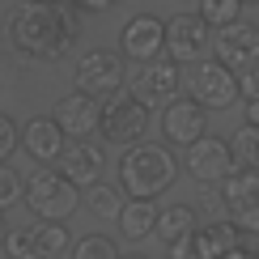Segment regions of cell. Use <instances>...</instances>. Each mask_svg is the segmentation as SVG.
<instances>
[{
  "instance_id": "6da1fadb",
  "label": "cell",
  "mask_w": 259,
  "mask_h": 259,
  "mask_svg": "<svg viewBox=\"0 0 259 259\" xmlns=\"http://www.w3.org/2000/svg\"><path fill=\"white\" fill-rule=\"evenodd\" d=\"M5 38L26 60L60 64L81 38V9L72 0H64V5H30V0H21L5 13Z\"/></svg>"
},
{
  "instance_id": "7a4b0ae2",
  "label": "cell",
  "mask_w": 259,
  "mask_h": 259,
  "mask_svg": "<svg viewBox=\"0 0 259 259\" xmlns=\"http://www.w3.org/2000/svg\"><path fill=\"white\" fill-rule=\"evenodd\" d=\"M175 179H179V157L166 145L145 140L119 157V187L127 200H157Z\"/></svg>"
},
{
  "instance_id": "3957f363",
  "label": "cell",
  "mask_w": 259,
  "mask_h": 259,
  "mask_svg": "<svg viewBox=\"0 0 259 259\" xmlns=\"http://www.w3.org/2000/svg\"><path fill=\"white\" fill-rule=\"evenodd\" d=\"M21 204L30 208L34 221H56L68 225V217L81 208V187L64 175L60 166H38L34 175L26 179V191H21Z\"/></svg>"
},
{
  "instance_id": "277c9868",
  "label": "cell",
  "mask_w": 259,
  "mask_h": 259,
  "mask_svg": "<svg viewBox=\"0 0 259 259\" xmlns=\"http://www.w3.org/2000/svg\"><path fill=\"white\" fill-rule=\"evenodd\" d=\"M72 77H77L81 94H90V98H98L106 106V102H115L123 94V81H127L123 56H115V51H106V47H94V51H85V56L77 60Z\"/></svg>"
},
{
  "instance_id": "5b68a950",
  "label": "cell",
  "mask_w": 259,
  "mask_h": 259,
  "mask_svg": "<svg viewBox=\"0 0 259 259\" xmlns=\"http://www.w3.org/2000/svg\"><path fill=\"white\" fill-rule=\"evenodd\" d=\"M98 136H102V145H115V149H123V153L136 149V145H145V136H149V106L136 102L132 94H119L115 102L102 106Z\"/></svg>"
},
{
  "instance_id": "8992f818",
  "label": "cell",
  "mask_w": 259,
  "mask_h": 259,
  "mask_svg": "<svg viewBox=\"0 0 259 259\" xmlns=\"http://www.w3.org/2000/svg\"><path fill=\"white\" fill-rule=\"evenodd\" d=\"M0 251L9 259H60L64 251H72V234L68 225L34 221V225H21V230H9Z\"/></svg>"
},
{
  "instance_id": "52a82bcc",
  "label": "cell",
  "mask_w": 259,
  "mask_h": 259,
  "mask_svg": "<svg viewBox=\"0 0 259 259\" xmlns=\"http://www.w3.org/2000/svg\"><path fill=\"white\" fill-rule=\"evenodd\" d=\"M221 208L230 225L259 238V170H234L221 183Z\"/></svg>"
},
{
  "instance_id": "ba28073f",
  "label": "cell",
  "mask_w": 259,
  "mask_h": 259,
  "mask_svg": "<svg viewBox=\"0 0 259 259\" xmlns=\"http://www.w3.org/2000/svg\"><path fill=\"white\" fill-rule=\"evenodd\" d=\"M208 47H212V30L200 21V13H175L166 21V60L196 68L200 60H208Z\"/></svg>"
},
{
  "instance_id": "9c48e42d",
  "label": "cell",
  "mask_w": 259,
  "mask_h": 259,
  "mask_svg": "<svg viewBox=\"0 0 259 259\" xmlns=\"http://www.w3.org/2000/svg\"><path fill=\"white\" fill-rule=\"evenodd\" d=\"M212 51H217V64L230 68L234 77L259 68V26H251V21H234V26L217 30V34H212Z\"/></svg>"
},
{
  "instance_id": "30bf717a",
  "label": "cell",
  "mask_w": 259,
  "mask_h": 259,
  "mask_svg": "<svg viewBox=\"0 0 259 259\" xmlns=\"http://www.w3.org/2000/svg\"><path fill=\"white\" fill-rule=\"evenodd\" d=\"M166 51V21L157 13H136L119 30V56L132 64H153Z\"/></svg>"
},
{
  "instance_id": "8fae6325",
  "label": "cell",
  "mask_w": 259,
  "mask_h": 259,
  "mask_svg": "<svg viewBox=\"0 0 259 259\" xmlns=\"http://www.w3.org/2000/svg\"><path fill=\"white\" fill-rule=\"evenodd\" d=\"M179 90H183V72H179L175 60H153V64H140L132 72V98L145 102L149 111H153V106L166 111V106L179 98Z\"/></svg>"
},
{
  "instance_id": "7c38bea8",
  "label": "cell",
  "mask_w": 259,
  "mask_h": 259,
  "mask_svg": "<svg viewBox=\"0 0 259 259\" xmlns=\"http://www.w3.org/2000/svg\"><path fill=\"white\" fill-rule=\"evenodd\" d=\"M183 170L196 183H221L234 175V145L221 136H200L191 149H183Z\"/></svg>"
},
{
  "instance_id": "4fadbf2b",
  "label": "cell",
  "mask_w": 259,
  "mask_h": 259,
  "mask_svg": "<svg viewBox=\"0 0 259 259\" xmlns=\"http://www.w3.org/2000/svg\"><path fill=\"white\" fill-rule=\"evenodd\" d=\"M187 90H191V98H196L204 111H225V106H234V98H242L238 77H234L230 68H221L217 60H200L196 68H191V77H187Z\"/></svg>"
},
{
  "instance_id": "5bb4252c",
  "label": "cell",
  "mask_w": 259,
  "mask_h": 259,
  "mask_svg": "<svg viewBox=\"0 0 259 259\" xmlns=\"http://www.w3.org/2000/svg\"><path fill=\"white\" fill-rule=\"evenodd\" d=\"M161 136H166V145H179V149H191L200 136H208V111L191 98H175L161 111Z\"/></svg>"
},
{
  "instance_id": "9a60e30c",
  "label": "cell",
  "mask_w": 259,
  "mask_h": 259,
  "mask_svg": "<svg viewBox=\"0 0 259 259\" xmlns=\"http://www.w3.org/2000/svg\"><path fill=\"white\" fill-rule=\"evenodd\" d=\"M56 166L77 183L81 191H90L94 183H102L106 175V145L102 136H85V140H68V149H64V157Z\"/></svg>"
},
{
  "instance_id": "2e32d148",
  "label": "cell",
  "mask_w": 259,
  "mask_h": 259,
  "mask_svg": "<svg viewBox=\"0 0 259 259\" xmlns=\"http://www.w3.org/2000/svg\"><path fill=\"white\" fill-rule=\"evenodd\" d=\"M51 119L60 123V132H64V136L85 140V136L98 132V123H102V102H98V98H90V94H81V90H72V94H64V98L56 102Z\"/></svg>"
},
{
  "instance_id": "e0dca14e",
  "label": "cell",
  "mask_w": 259,
  "mask_h": 259,
  "mask_svg": "<svg viewBox=\"0 0 259 259\" xmlns=\"http://www.w3.org/2000/svg\"><path fill=\"white\" fill-rule=\"evenodd\" d=\"M21 149L38 161V166H56L68 149V136L60 132V123L51 115H34V119L21 123Z\"/></svg>"
},
{
  "instance_id": "ac0fdd59",
  "label": "cell",
  "mask_w": 259,
  "mask_h": 259,
  "mask_svg": "<svg viewBox=\"0 0 259 259\" xmlns=\"http://www.w3.org/2000/svg\"><path fill=\"white\" fill-rule=\"evenodd\" d=\"M191 242H196V259H230L242 251V230L230 221H208L191 234Z\"/></svg>"
},
{
  "instance_id": "d6986e66",
  "label": "cell",
  "mask_w": 259,
  "mask_h": 259,
  "mask_svg": "<svg viewBox=\"0 0 259 259\" xmlns=\"http://www.w3.org/2000/svg\"><path fill=\"white\" fill-rule=\"evenodd\" d=\"M157 204L153 200H127L123 204V212H119V234L127 242H145V238H153L157 234Z\"/></svg>"
},
{
  "instance_id": "ffe728a7",
  "label": "cell",
  "mask_w": 259,
  "mask_h": 259,
  "mask_svg": "<svg viewBox=\"0 0 259 259\" xmlns=\"http://www.w3.org/2000/svg\"><path fill=\"white\" fill-rule=\"evenodd\" d=\"M200 230V221H196V208L191 204H166V208L157 212V234L153 238L161 242H179V238H191V234Z\"/></svg>"
},
{
  "instance_id": "44dd1931",
  "label": "cell",
  "mask_w": 259,
  "mask_h": 259,
  "mask_svg": "<svg viewBox=\"0 0 259 259\" xmlns=\"http://www.w3.org/2000/svg\"><path fill=\"white\" fill-rule=\"evenodd\" d=\"M123 204H127V196H123V187L119 183H94L90 191H85V208L94 212V217H102V221H119V212H123Z\"/></svg>"
},
{
  "instance_id": "7402d4cb",
  "label": "cell",
  "mask_w": 259,
  "mask_h": 259,
  "mask_svg": "<svg viewBox=\"0 0 259 259\" xmlns=\"http://www.w3.org/2000/svg\"><path fill=\"white\" fill-rule=\"evenodd\" d=\"M196 13L208 30H225L234 21H242V0H200Z\"/></svg>"
},
{
  "instance_id": "603a6c76",
  "label": "cell",
  "mask_w": 259,
  "mask_h": 259,
  "mask_svg": "<svg viewBox=\"0 0 259 259\" xmlns=\"http://www.w3.org/2000/svg\"><path fill=\"white\" fill-rule=\"evenodd\" d=\"M68 259H123L119 246H115V238H106V234H85V238L72 242Z\"/></svg>"
},
{
  "instance_id": "cb8c5ba5",
  "label": "cell",
  "mask_w": 259,
  "mask_h": 259,
  "mask_svg": "<svg viewBox=\"0 0 259 259\" xmlns=\"http://www.w3.org/2000/svg\"><path fill=\"white\" fill-rule=\"evenodd\" d=\"M234 161H242L246 170H259V127L242 123L234 132Z\"/></svg>"
},
{
  "instance_id": "d4e9b609",
  "label": "cell",
  "mask_w": 259,
  "mask_h": 259,
  "mask_svg": "<svg viewBox=\"0 0 259 259\" xmlns=\"http://www.w3.org/2000/svg\"><path fill=\"white\" fill-rule=\"evenodd\" d=\"M17 149H21V123L9 111H0V166H9V157Z\"/></svg>"
},
{
  "instance_id": "484cf974",
  "label": "cell",
  "mask_w": 259,
  "mask_h": 259,
  "mask_svg": "<svg viewBox=\"0 0 259 259\" xmlns=\"http://www.w3.org/2000/svg\"><path fill=\"white\" fill-rule=\"evenodd\" d=\"M21 191H26V183H21V175L13 166H0V212L13 208V204L21 200Z\"/></svg>"
},
{
  "instance_id": "4316f807",
  "label": "cell",
  "mask_w": 259,
  "mask_h": 259,
  "mask_svg": "<svg viewBox=\"0 0 259 259\" xmlns=\"http://www.w3.org/2000/svg\"><path fill=\"white\" fill-rule=\"evenodd\" d=\"M238 94H242L246 102L259 98V68H251V72H242V77H238Z\"/></svg>"
},
{
  "instance_id": "83f0119b",
  "label": "cell",
  "mask_w": 259,
  "mask_h": 259,
  "mask_svg": "<svg viewBox=\"0 0 259 259\" xmlns=\"http://www.w3.org/2000/svg\"><path fill=\"white\" fill-rule=\"evenodd\" d=\"M72 5H77L81 13H106V9H115L119 0H72Z\"/></svg>"
},
{
  "instance_id": "f1b7e54d",
  "label": "cell",
  "mask_w": 259,
  "mask_h": 259,
  "mask_svg": "<svg viewBox=\"0 0 259 259\" xmlns=\"http://www.w3.org/2000/svg\"><path fill=\"white\" fill-rule=\"evenodd\" d=\"M242 115H246L242 123H251V127H259V98H251V102H242Z\"/></svg>"
},
{
  "instance_id": "f546056e",
  "label": "cell",
  "mask_w": 259,
  "mask_h": 259,
  "mask_svg": "<svg viewBox=\"0 0 259 259\" xmlns=\"http://www.w3.org/2000/svg\"><path fill=\"white\" fill-rule=\"evenodd\" d=\"M5 238H9V230H5V212H0V246H5Z\"/></svg>"
},
{
  "instance_id": "4dcf8cb0",
  "label": "cell",
  "mask_w": 259,
  "mask_h": 259,
  "mask_svg": "<svg viewBox=\"0 0 259 259\" xmlns=\"http://www.w3.org/2000/svg\"><path fill=\"white\" fill-rule=\"evenodd\" d=\"M230 259H259V255H251V251L242 246V251H238V255H230Z\"/></svg>"
},
{
  "instance_id": "1f68e13d",
  "label": "cell",
  "mask_w": 259,
  "mask_h": 259,
  "mask_svg": "<svg viewBox=\"0 0 259 259\" xmlns=\"http://www.w3.org/2000/svg\"><path fill=\"white\" fill-rule=\"evenodd\" d=\"M30 5H64V0H30Z\"/></svg>"
},
{
  "instance_id": "d6a6232c",
  "label": "cell",
  "mask_w": 259,
  "mask_h": 259,
  "mask_svg": "<svg viewBox=\"0 0 259 259\" xmlns=\"http://www.w3.org/2000/svg\"><path fill=\"white\" fill-rule=\"evenodd\" d=\"M123 259H149V255H123Z\"/></svg>"
},
{
  "instance_id": "836d02e7",
  "label": "cell",
  "mask_w": 259,
  "mask_h": 259,
  "mask_svg": "<svg viewBox=\"0 0 259 259\" xmlns=\"http://www.w3.org/2000/svg\"><path fill=\"white\" fill-rule=\"evenodd\" d=\"M242 5H259V0H242Z\"/></svg>"
}]
</instances>
